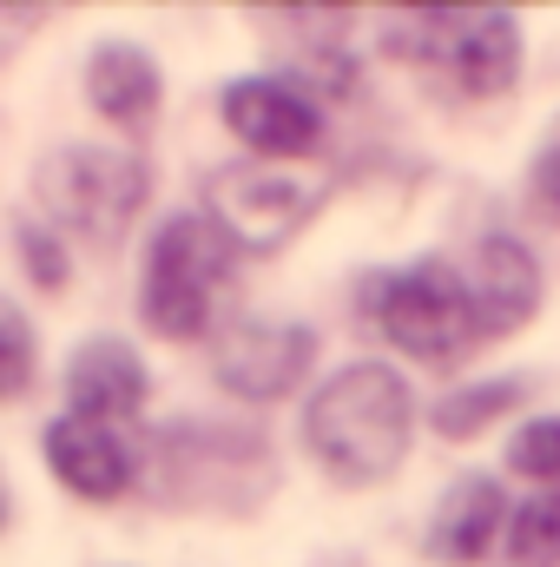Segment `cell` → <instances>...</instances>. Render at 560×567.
Returning a JSON list of instances; mask_svg holds the SVG:
<instances>
[{"instance_id": "9a60e30c", "label": "cell", "mask_w": 560, "mask_h": 567, "mask_svg": "<svg viewBox=\"0 0 560 567\" xmlns=\"http://www.w3.org/2000/svg\"><path fill=\"white\" fill-rule=\"evenodd\" d=\"M508 555H515V567H560V488H541L535 502L515 508Z\"/></svg>"}, {"instance_id": "6da1fadb", "label": "cell", "mask_w": 560, "mask_h": 567, "mask_svg": "<svg viewBox=\"0 0 560 567\" xmlns=\"http://www.w3.org/2000/svg\"><path fill=\"white\" fill-rule=\"evenodd\" d=\"M416 435V396L390 363H350L336 370L310 410H303V449L310 462L343 482V488H370L390 482L409 455Z\"/></svg>"}, {"instance_id": "d6986e66", "label": "cell", "mask_w": 560, "mask_h": 567, "mask_svg": "<svg viewBox=\"0 0 560 567\" xmlns=\"http://www.w3.org/2000/svg\"><path fill=\"white\" fill-rule=\"evenodd\" d=\"M535 205H541L548 218H560V145H548L541 165H535Z\"/></svg>"}, {"instance_id": "2e32d148", "label": "cell", "mask_w": 560, "mask_h": 567, "mask_svg": "<svg viewBox=\"0 0 560 567\" xmlns=\"http://www.w3.org/2000/svg\"><path fill=\"white\" fill-rule=\"evenodd\" d=\"M508 468L541 482V488H560V416H541L528 423L515 442H508Z\"/></svg>"}, {"instance_id": "ac0fdd59", "label": "cell", "mask_w": 560, "mask_h": 567, "mask_svg": "<svg viewBox=\"0 0 560 567\" xmlns=\"http://www.w3.org/2000/svg\"><path fill=\"white\" fill-rule=\"evenodd\" d=\"M20 245H27L33 284H46V290H60V284H66V258H60V245H46V225H27V231H20Z\"/></svg>"}, {"instance_id": "277c9868", "label": "cell", "mask_w": 560, "mask_h": 567, "mask_svg": "<svg viewBox=\"0 0 560 567\" xmlns=\"http://www.w3.org/2000/svg\"><path fill=\"white\" fill-rule=\"evenodd\" d=\"M145 192H152L145 165L133 152H113V145H66L40 172V205L53 212V225L80 231L93 245L126 238V225L145 212Z\"/></svg>"}, {"instance_id": "3957f363", "label": "cell", "mask_w": 560, "mask_h": 567, "mask_svg": "<svg viewBox=\"0 0 560 567\" xmlns=\"http://www.w3.org/2000/svg\"><path fill=\"white\" fill-rule=\"evenodd\" d=\"M363 310L416 363H455L475 343V310H468L462 271L448 258H416L403 271H376L363 290Z\"/></svg>"}, {"instance_id": "30bf717a", "label": "cell", "mask_w": 560, "mask_h": 567, "mask_svg": "<svg viewBox=\"0 0 560 567\" xmlns=\"http://www.w3.org/2000/svg\"><path fill=\"white\" fill-rule=\"evenodd\" d=\"M435 33L448 40L442 53H448V66H455V80L475 93V100H495V93H508L515 86V73H521V27H515V13L508 7H481V13H435Z\"/></svg>"}, {"instance_id": "7c38bea8", "label": "cell", "mask_w": 560, "mask_h": 567, "mask_svg": "<svg viewBox=\"0 0 560 567\" xmlns=\"http://www.w3.org/2000/svg\"><path fill=\"white\" fill-rule=\"evenodd\" d=\"M501 522H508V495L488 482V475H468L442 495L435 522H428V561L442 567H475L495 542H501Z\"/></svg>"}, {"instance_id": "e0dca14e", "label": "cell", "mask_w": 560, "mask_h": 567, "mask_svg": "<svg viewBox=\"0 0 560 567\" xmlns=\"http://www.w3.org/2000/svg\"><path fill=\"white\" fill-rule=\"evenodd\" d=\"M27 377H33V330H27L20 303H13V297H0V403H7V396H20V390H27Z\"/></svg>"}, {"instance_id": "8992f818", "label": "cell", "mask_w": 560, "mask_h": 567, "mask_svg": "<svg viewBox=\"0 0 560 567\" xmlns=\"http://www.w3.org/2000/svg\"><path fill=\"white\" fill-rule=\"evenodd\" d=\"M317 363V330L290 323V317H238L218 330L211 343V370L231 396L245 403H278L290 396Z\"/></svg>"}, {"instance_id": "ba28073f", "label": "cell", "mask_w": 560, "mask_h": 567, "mask_svg": "<svg viewBox=\"0 0 560 567\" xmlns=\"http://www.w3.org/2000/svg\"><path fill=\"white\" fill-rule=\"evenodd\" d=\"M462 290H468V310H475V343H495V337H515L541 310V265H535L528 245L488 238L468 258Z\"/></svg>"}, {"instance_id": "5bb4252c", "label": "cell", "mask_w": 560, "mask_h": 567, "mask_svg": "<svg viewBox=\"0 0 560 567\" xmlns=\"http://www.w3.org/2000/svg\"><path fill=\"white\" fill-rule=\"evenodd\" d=\"M521 396H528V383H521V377H495V383H481V390H455V396H442V403H435V429H442L448 442H462V435L488 429L495 416H508Z\"/></svg>"}, {"instance_id": "9c48e42d", "label": "cell", "mask_w": 560, "mask_h": 567, "mask_svg": "<svg viewBox=\"0 0 560 567\" xmlns=\"http://www.w3.org/2000/svg\"><path fill=\"white\" fill-rule=\"evenodd\" d=\"M40 449H46V468H53L80 502H120V495L133 488V475H139V455H133L126 429H113V423L60 416V423H46Z\"/></svg>"}, {"instance_id": "5b68a950", "label": "cell", "mask_w": 560, "mask_h": 567, "mask_svg": "<svg viewBox=\"0 0 560 567\" xmlns=\"http://www.w3.org/2000/svg\"><path fill=\"white\" fill-rule=\"evenodd\" d=\"M317 205L323 185L283 165H218L205 178V218L231 251H278L310 225Z\"/></svg>"}, {"instance_id": "7a4b0ae2", "label": "cell", "mask_w": 560, "mask_h": 567, "mask_svg": "<svg viewBox=\"0 0 560 567\" xmlns=\"http://www.w3.org/2000/svg\"><path fill=\"white\" fill-rule=\"evenodd\" d=\"M225 271H231V245L211 231V218H165L152 251H145V284H139V317L172 337V343H191L205 337L211 323V303L225 290Z\"/></svg>"}, {"instance_id": "52a82bcc", "label": "cell", "mask_w": 560, "mask_h": 567, "mask_svg": "<svg viewBox=\"0 0 560 567\" xmlns=\"http://www.w3.org/2000/svg\"><path fill=\"white\" fill-rule=\"evenodd\" d=\"M225 126L258 158H303L323 133V113H317V100L303 86H290L278 73H258V80L225 86Z\"/></svg>"}, {"instance_id": "ffe728a7", "label": "cell", "mask_w": 560, "mask_h": 567, "mask_svg": "<svg viewBox=\"0 0 560 567\" xmlns=\"http://www.w3.org/2000/svg\"><path fill=\"white\" fill-rule=\"evenodd\" d=\"M40 20H46V7H0V53H7L13 40H27Z\"/></svg>"}, {"instance_id": "8fae6325", "label": "cell", "mask_w": 560, "mask_h": 567, "mask_svg": "<svg viewBox=\"0 0 560 567\" xmlns=\"http://www.w3.org/2000/svg\"><path fill=\"white\" fill-rule=\"evenodd\" d=\"M66 416H86V423H126L145 410V363L126 337H93L73 350L66 363Z\"/></svg>"}, {"instance_id": "4fadbf2b", "label": "cell", "mask_w": 560, "mask_h": 567, "mask_svg": "<svg viewBox=\"0 0 560 567\" xmlns=\"http://www.w3.org/2000/svg\"><path fill=\"white\" fill-rule=\"evenodd\" d=\"M158 66H152V53L133 47V40H106V47H93V60H86V100L113 120V126H145L152 113H158Z\"/></svg>"}, {"instance_id": "44dd1931", "label": "cell", "mask_w": 560, "mask_h": 567, "mask_svg": "<svg viewBox=\"0 0 560 567\" xmlns=\"http://www.w3.org/2000/svg\"><path fill=\"white\" fill-rule=\"evenodd\" d=\"M0 528H7V482H0Z\"/></svg>"}]
</instances>
